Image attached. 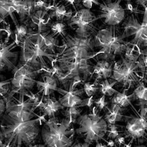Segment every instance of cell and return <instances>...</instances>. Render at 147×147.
<instances>
[{"label": "cell", "instance_id": "cell-1", "mask_svg": "<svg viewBox=\"0 0 147 147\" xmlns=\"http://www.w3.org/2000/svg\"><path fill=\"white\" fill-rule=\"evenodd\" d=\"M10 99L5 100L6 110L1 115L0 129L3 135L4 146L22 147L23 144L29 146L38 136L40 126L46 121L45 116L35 113L37 105L31 99L24 100V96L15 99V103Z\"/></svg>", "mask_w": 147, "mask_h": 147}, {"label": "cell", "instance_id": "cell-2", "mask_svg": "<svg viewBox=\"0 0 147 147\" xmlns=\"http://www.w3.org/2000/svg\"><path fill=\"white\" fill-rule=\"evenodd\" d=\"M20 65H27L36 71L40 69H47L49 67L45 58L54 61L57 57L56 55L47 52L39 32L27 33V37L22 43Z\"/></svg>", "mask_w": 147, "mask_h": 147}, {"label": "cell", "instance_id": "cell-3", "mask_svg": "<svg viewBox=\"0 0 147 147\" xmlns=\"http://www.w3.org/2000/svg\"><path fill=\"white\" fill-rule=\"evenodd\" d=\"M75 136V129L65 118L61 120L54 117L44 122L41 129L42 140L47 147H71Z\"/></svg>", "mask_w": 147, "mask_h": 147}, {"label": "cell", "instance_id": "cell-4", "mask_svg": "<svg viewBox=\"0 0 147 147\" xmlns=\"http://www.w3.org/2000/svg\"><path fill=\"white\" fill-rule=\"evenodd\" d=\"M76 124L79 127L75 129V133L83 137L85 143L88 144L99 142L107 134V123L96 112V107L92 108L90 113L80 115Z\"/></svg>", "mask_w": 147, "mask_h": 147}, {"label": "cell", "instance_id": "cell-5", "mask_svg": "<svg viewBox=\"0 0 147 147\" xmlns=\"http://www.w3.org/2000/svg\"><path fill=\"white\" fill-rule=\"evenodd\" d=\"M93 39L94 47L100 49L97 53L101 54L99 58L110 61L115 58V55H121L128 45V43L121 38V35H117L116 29L113 26L100 30Z\"/></svg>", "mask_w": 147, "mask_h": 147}, {"label": "cell", "instance_id": "cell-6", "mask_svg": "<svg viewBox=\"0 0 147 147\" xmlns=\"http://www.w3.org/2000/svg\"><path fill=\"white\" fill-rule=\"evenodd\" d=\"M63 51L56 60L57 63L90 59L94 55V39L92 37L82 38L78 35H66L64 38Z\"/></svg>", "mask_w": 147, "mask_h": 147}, {"label": "cell", "instance_id": "cell-7", "mask_svg": "<svg viewBox=\"0 0 147 147\" xmlns=\"http://www.w3.org/2000/svg\"><path fill=\"white\" fill-rule=\"evenodd\" d=\"M14 74L11 79V89L7 99H11L15 94L25 96L32 92L35 85V78L38 75L39 71H36L27 65L18 64L14 70Z\"/></svg>", "mask_w": 147, "mask_h": 147}, {"label": "cell", "instance_id": "cell-8", "mask_svg": "<svg viewBox=\"0 0 147 147\" xmlns=\"http://www.w3.org/2000/svg\"><path fill=\"white\" fill-rule=\"evenodd\" d=\"M137 69H138L137 63L128 61L121 56V62L115 63L113 66V74L110 79L115 80L117 83H120L128 90L140 82Z\"/></svg>", "mask_w": 147, "mask_h": 147}, {"label": "cell", "instance_id": "cell-9", "mask_svg": "<svg viewBox=\"0 0 147 147\" xmlns=\"http://www.w3.org/2000/svg\"><path fill=\"white\" fill-rule=\"evenodd\" d=\"M95 21H96V17L90 10L82 8L76 10L75 13L69 18V26L76 27L74 30L78 36L92 37V35L96 33V28L94 25Z\"/></svg>", "mask_w": 147, "mask_h": 147}, {"label": "cell", "instance_id": "cell-10", "mask_svg": "<svg viewBox=\"0 0 147 147\" xmlns=\"http://www.w3.org/2000/svg\"><path fill=\"white\" fill-rule=\"evenodd\" d=\"M57 65L65 74V79L70 82L76 78L85 81L92 76V65L89 64L88 59L59 62Z\"/></svg>", "mask_w": 147, "mask_h": 147}, {"label": "cell", "instance_id": "cell-11", "mask_svg": "<svg viewBox=\"0 0 147 147\" xmlns=\"http://www.w3.org/2000/svg\"><path fill=\"white\" fill-rule=\"evenodd\" d=\"M121 0L113 2L112 0H105L103 3H99L100 14L97 19L103 18L104 22L108 26L119 25L125 18V10L121 5Z\"/></svg>", "mask_w": 147, "mask_h": 147}, {"label": "cell", "instance_id": "cell-12", "mask_svg": "<svg viewBox=\"0 0 147 147\" xmlns=\"http://www.w3.org/2000/svg\"><path fill=\"white\" fill-rule=\"evenodd\" d=\"M16 44L14 41L8 45L7 43L0 39V72L14 71L18 65L20 52L12 51L16 47Z\"/></svg>", "mask_w": 147, "mask_h": 147}, {"label": "cell", "instance_id": "cell-13", "mask_svg": "<svg viewBox=\"0 0 147 147\" xmlns=\"http://www.w3.org/2000/svg\"><path fill=\"white\" fill-rule=\"evenodd\" d=\"M42 80H35V85L38 90V94H41V98L51 96L55 91L59 92L58 80L55 74L50 71L46 72L41 76Z\"/></svg>", "mask_w": 147, "mask_h": 147}, {"label": "cell", "instance_id": "cell-14", "mask_svg": "<svg viewBox=\"0 0 147 147\" xmlns=\"http://www.w3.org/2000/svg\"><path fill=\"white\" fill-rule=\"evenodd\" d=\"M128 120L125 126L126 138L130 137L133 140L145 138L147 131V124L140 116L127 117Z\"/></svg>", "mask_w": 147, "mask_h": 147}, {"label": "cell", "instance_id": "cell-15", "mask_svg": "<svg viewBox=\"0 0 147 147\" xmlns=\"http://www.w3.org/2000/svg\"><path fill=\"white\" fill-rule=\"evenodd\" d=\"M76 86L74 84L71 82L69 90H65L60 88V94H63V96L58 99L64 107H80L82 102V97L83 96V88L80 90H76Z\"/></svg>", "mask_w": 147, "mask_h": 147}, {"label": "cell", "instance_id": "cell-16", "mask_svg": "<svg viewBox=\"0 0 147 147\" xmlns=\"http://www.w3.org/2000/svg\"><path fill=\"white\" fill-rule=\"evenodd\" d=\"M37 107H38L43 115L47 116L49 119L55 116V114L59 110H63L65 107L59 102L58 100L51 98V96H46L41 98Z\"/></svg>", "mask_w": 147, "mask_h": 147}, {"label": "cell", "instance_id": "cell-17", "mask_svg": "<svg viewBox=\"0 0 147 147\" xmlns=\"http://www.w3.org/2000/svg\"><path fill=\"white\" fill-rule=\"evenodd\" d=\"M113 64L110 60L105 59L97 60L96 65L92 66V74L96 75L95 82L110 78L113 74Z\"/></svg>", "mask_w": 147, "mask_h": 147}, {"label": "cell", "instance_id": "cell-18", "mask_svg": "<svg viewBox=\"0 0 147 147\" xmlns=\"http://www.w3.org/2000/svg\"><path fill=\"white\" fill-rule=\"evenodd\" d=\"M106 111L104 119L106 121L107 124H115L116 122L124 121V119L126 118L123 115L124 108L121 107L118 105L111 103L110 107H106Z\"/></svg>", "mask_w": 147, "mask_h": 147}, {"label": "cell", "instance_id": "cell-19", "mask_svg": "<svg viewBox=\"0 0 147 147\" xmlns=\"http://www.w3.org/2000/svg\"><path fill=\"white\" fill-rule=\"evenodd\" d=\"M44 42V45L49 54L56 55V49L63 47L59 46V40L49 30H44L39 32Z\"/></svg>", "mask_w": 147, "mask_h": 147}, {"label": "cell", "instance_id": "cell-20", "mask_svg": "<svg viewBox=\"0 0 147 147\" xmlns=\"http://www.w3.org/2000/svg\"><path fill=\"white\" fill-rule=\"evenodd\" d=\"M141 27H142V24L139 23L135 16L131 15L123 23L124 32L121 34V38L124 39L132 35H135L137 33L138 31L141 28Z\"/></svg>", "mask_w": 147, "mask_h": 147}, {"label": "cell", "instance_id": "cell-21", "mask_svg": "<svg viewBox=\"0 0 147 147\" xmlns=\"http://www.w3.org/2000/svg\"><path fill=\"white\" fill-rule=\"evenodd\" d=\"M31 20L38 26V32H40L44 30H47L46 24L48 23L49 20L50 19V16H48V11L45 9L42 10H38L32 12L30 15Z\"/></svg>", "mask_w": 147, "mask_h": 147}, {"label": "cell", "instance_id": "cell-22", "mask_svg": "<svg viewBox=\"0 0 147 147\" xmlns=\"http://www.w3.org/2000/svg\"><path fill=\"white\" fill-rule=\"evenodd\" d=\"M128 44L129 45L137 47L138 48H145L147 47V24H142L141 28L135 35L134 38Z\"/></svg>", "mask_w": 147, "mask_h": 147}, {"label": "cell", "instance_id": "cell-23", "mask_svg": "<svg viewBox=\"0 0 147 147\" xmlns=\"http://www.w3.org/2000/svg\"><path fill=\"white\" fill-rule=\"evenodd\" d=\"M127 90V89H124L122 93L118 91L116 94L113 96L110 102L118 105L122 108H124V107H127L129 105H130L131 99H132V94L127 95V94H126Z\"/></svg>", "mask_w": 147, "mask_h": 147}, {"label": "cell", "instance_id": "cell-24", "mask_svg": "<svg viewBox=\"0 0 147 147\" xmlns=\"http://www.w3.org/2000/svg\"><path fill=\"white\" fill-rule=\"evenodd\" d=\"M52 12L50 14V17H54L56 18V21H69L71 17V11H67L66 7L64 5H60L55 6L52 8Z\"/></svg>", "mask_w": 147, "mask_h": 147}, {"label": "cell", "instance_id": "cell-25", "mask_svg": "<svg viewBox=\"0 0 147 147\" xmlns=\"http://www.w3.org/2000/svg\"><path fill=\"white\" fill-rule=\"evenodd\" d=\"M117 84L116 81L110 82L108 79H105L101 81L99 85V91L101 94L105 96H113L115 94L117 93V90L113 88V86Z\"/></svg>", "mask_w": 147, "mask_h": 147}, {"label": "cell", "instance_id": "cell-26", "mask_svg": "<svg viewBox=\"0 0 147 147\" xmlns=\"http://www.w3.org/2000/svg\"><path fill=\"white\" fill-rule=\"evenodd\" d=\"M13 12H15V9L7 2V0H0V22H2L6 17L10 16L16 25L18 24L13 15Z\"/></svg>", "mask_w": 147, "mask_h": 147}, {"label": "cell", "instance_id": "cell-27", "mask_svg": "<svg viewBox=\"0 0 147 147\" xmlns=\"http://www.w3.org/2000/svg\"><path fill=\"white\" fill-rule=\"evenodd\" d=\"M33 9V0H22L18 13L20 16L21 22H24L27 16H30Z\"/></svg>", "mask_w": 147, "mask_h": 147}, {"label": "cell", "instance_id": "cell-28", "mask_svg": "<svg viewBox=\"0 0 147 147\" xmlns=\"http://www.w3.org/2000/svg\"><path fill=\"white\" fill-rule=\"evenodd\" d=\"M79 108L80 107H65L62 110V113L64 118L68 119L72 124H76L77 119L81 115V110Z\"/></svg>", "mask_w": 147, "mask_h": 147}, {"label": "cell", "instance_id": "cell-29", "mask_svg": "<svg viewBox=\"0 0 147 147\" xmlns=\"http://www.w3.org/2000/svg\"><path fill=\"white\" fill-rule=\"evenodd\" d=\"M50 29L52 34L55 36H62L63 38H65L67 35L65 31H66V25L63 21H56L50 24Z\"/></svg>", "mask_w": 147, "mask_h": 147}, {"label": "cell", "instance_id": "cell-30", "mask_svg": "<svg viewBox=\"0 0 147 147\" xmlns=\"http://www.w3.org/2000/svg\"><path fill=\"white\" fill-rule=\"evenodd\" d=\"M132 99L147 101V87H146L144 82L138 83V86L132 94Z\"/></svg>", "mask_w": 147, "mask_h": 147}, {"label": "cell", "instance_id": "cell-31", "mask_svg": "<svg viewBox=\"0 0 147 147\" xmlns=\"http://www.w3.org/2000/svg\"><path fill=\"white\" fill-rule=\"evenodd\" d=\"M28 33V30H27V26L23 25V24H16V25L15 30V37H16V43L17 44L18 43H22L24 38L27 37Z\"/></svg>", "mask_w": 147, "mask_h": 147}, {"label": "cell", "instance_id": "cell-32", "mask_svg": "<svg viewBox=\"0 0 147 147\" xmlns=\"http://www.w3.org/2000/svg\"><path fill=\"white\" fill-rule=\"evenodd\" d=\"M83 90L84 93L88 97L93 96L99 90L98 82H94V83H91L90 82H85L83 84Z\"/></svg>", "mask_w": 147, "mask_h": 147}, {"label": "cell", "instance_id": "cell-33", "mask_svg": "<svg viewBox=\"0 0 147 147\" xmlns=\"http://www.w3.org/2000/svg\"><path fill=\"white\" fill-rule=\"evenodd\" d=\"M120 127L117 124H107V136L109 140H115L120 136V131L119 129Z\"/></svg>", "mask_w": 147, "mask_h": 147}, {"label": "cell", "instance_id": "cell-34", "mask_svg": "<svg viewBox=\"0 0 147 147\" xmlns=\"http://www.w3.org/2000/svg\"><path fill=\"white\" fill-rule=\"evenodd\" d=\"M138 57L139 54H137L136 51L134 50V46H132V47H130L127 45V48L125 49L124 59H126L128 61H130V62L137 63Z\"/></svg>", "mask_w": 147, "mask_h": 147}, {"label": "cell", "instance_id": "cell-35", "mask_svg": "<svg viewBox=\"0 0 147 147\" xmlns=\"http://www.w3.org/2000/svg\"><path fill=\"white\" fill-rule=\"evenodd\" d=\"M3 76L0 74V96H4L8 94L11 85V79L10 80H2Z\"/></svg>", "mask_w": 147, "mask_h": 147}, {"label": "cell", "instance_id": "cell-36", "mask_svg": "<svg viewBox=\"0 0 147 147\" xmlns=\"http://www.w3.org/2000/svg\"><path fill=\"white\" fill-rule=\"evenodd\" d=\"M94 104L95 105L96 108L98 109V112H100V111L106 108V107L108 105V102L107 101L105 96L102 95V96L98 98L97 99H95Z\"/></svg>", "mask_w": 147, "mask_h": 147}, {"label": "cell", "instance_id": "cell-37", "mask_svg": "<svg viewBox=\"0 0 147 147\" xmlns=\"http://www.w3.org/2000/svg\"><path fill=\"white\" fill-rule=\"evenodd\" d=\"M138 105L140 107V116L147 124V101L139 100Z\"/></svg>", "mask_w": 147, "mask_h": 147}, {"label": "cell", "instance_id": "cell-38", "mask_svg": "<svg viewBox=\"0 0 147 147\" xmlns=\"http://www.w3.org/2000/svg\"><path fill=\"white\" fill-rule=\"evenodd\" d=\"M81 2H82V5L85 7V8L89 9V10L92 8L94 4L97 5H99V0H81Z\"/></svg>", "mask_w": 147, "mask_h": 147}, {"label": "cell", "instance_id": "cell-39", "mask_svg": "<svg viewBox=\"0 0 147 147\" xmlns=\"http://www.w3.org/2000/svg\"><path fill=\"white\" fill-rule=\"evenodd\" d=\"M94 99L93 96L88 97L86 99H82V102L80 105V107H84V106H88V107L91 108L93 104H94Z\"/></svg>", "mask_w": 147, "mask_h": 147}, {"label": "cell", "instance_id": "cell-40", "mask_svg": "<svg viewBox=\"0 0 147 147\" xmlns=\"http://www.w3.org/2000/svg\"><path fill=\"white\" fill-rule=\"evenodd\" d=\"M6 110V102L3 99H0V116L5 113Z\"/></svg>", "mask_w": 147, "mask_h": 147}, {"label": "cell", "instance_id": "cell-41", "mask_svg": "<svg viewBox=\"0 0 147 147\" xmlns=\"http://www.w3.org/2000/svg\"><path fill=\"white\" fill-rule=\"evenodd\" d=\"M124 143H125V137H122L120 136L115 139V144H117L119 146L124 144Z\"/></svg>", "mask_w": 147, "mask_h": 147}, {"label": "cell", "instance_id": "cell-42", "mask_svg": "<svg viewBox=\"0 0 147 147\" xmlns=\"http://www.w3.org/2000/svg\"><path fill=\"white\" fill-rule=\"evenodd\" d=\"M71 147H90V144L87 143H76L71 146Z\"/></svg>", "mask_w": 147, "mask_h": 147}, {"label": "cell", "instance_id": "cell-43", "mask_svg": "<svg viewBox=\"0 0 147 147\" xmlns=\"http://www.w3.org/2000/svg\"><path fill=\"white\" fill-rule=\"evenodd\" d=\"M142 24H147V5L144 7V13L142 19Z\"/></svg>", "mask_w": 147, "mask_h": 147}, {"label": "cell", "instance_id": "cell-44", "mask_svg": "<svg viewBox=\"0 0 147 147\" xmlns=\"http://www.w3.org/2000/svg\"><path fill=\"white\" fill-rule=\"evenodd\" d=\"M136 2L137 5H141L144 7H145L147 5V0H136Z\"/></svg>", "mask_w": 147, "mask_h": 147}, {"label": "cell", "instance_id": "cell-45", "mask_svg": "<svg viewBox=\"0 0 147 147\" xmlns=\"http://www.w3.org/2000/svg\"><path fill=\"white\" fill-rule=\"evenodd\" d=\"M0 147H5L4 146V138H3V135L2 132L0 129Z\"/></svg>", "mask_w": 147, "mask_h": 147}, {"label": "cell", "instance_id": "cell-46", "mask_svg": "<svg viewBox=\"0 0 147 147\" xmlns=\"http://www.w3.org/2000/svg\"><path fill=\"white\" fill-rule=\"evenodd\" d=\"M81 0H66L67 2H69V3H70L71 5H74L75 4H78L80 2Z\"/></svg>", "mask_w": 147, "mask_h": 147}, {"label": "cell", "instance_id": "cell-47", "mask_svg": "<svg viewBox=\"0 0 147 147\" xmlns=\"http://www.w3.org/2000/svg\"><path fill=\"white\" fill-rule=\"evenodd\" d=\"M43 1H44L45 2H47V3L49 4V5H51V4H52L53 5H55V4H56V1H57V0H43Z\"/></svg>", "mask_w": 147, "mask_h": 147}, {"label": "cell", "instance_id": "cell-48", "mask_svg": "<svg viewBox=\"0 0 147 147\" xmlns=\"http://www.w3.org/2000/svg\"><path fill=\"white\" fill-rule=\"evenodd\" d=\"M107 146H110V147H113L115 145V142H114L113 140H110L109 141H107Z\"/></svg>", "mask_w": 147, "mask_h": 147}, {"label": "cell", "instance_id": "cell-49", "mask_svg": "<svg viewBox=\"0 0 147 147\" xmlns=\"http://www.w3.org/2000/svg\"><path fill=\"white\" fill-rule=\"evenodd\" d=\"M29 147H47L46 145L44 144H35V145H32V144H30L28 146Z\"/></svg>", "mask_w": 147, "mask_h": 147}, {"label": "cell", "instance_id": "cell-50", "mask_svg": "<svg viewBox=\"0 0 147 147\" xmlns=\"http://www.w3.org/2000/svg\"><path fill=\"white\" fill-rule=\"evenodd\" d=\"M96 147H107V145H105V144H102L101 142H96Z\"/></svg>", "mask_w": 147, "mask_h": 147}, {"label": "cell", "instance_id": "cell-51", "mask_svg": "<svg viewBox=\"0 0 147 147\" xmlns=\"http://www.w3.org/2000/svg\"><path fill=\"white\" fill-rule=\"evenodd\" d=\"M135 147H147L146 146H144V145H138V146H136Z\"/></svg>", "mask_w": 147, "mask_h": 147}, {"label": "cell", "instance_id": "cell-52", "mask_svg": "<svg viewBox=\"0 0 147 147\" xmlns=\"http://www.w3.org/2000/svg\"><path fill=\"white\" fill-rule=\"evenodd\" d=\"M121 1H122V0H121ZM127 2H128V3L129 4V3H130V1H131V0H127Z\"/></svg>", "mask_w": 147, "mask_h": 147}, {"label": "cell", "instance_id": "cell-53", "mask_svg": "<svg viewBox=\"0 0 147 147\" xmlns=\"http://www.w3.org/2000/svg\"><path fill=\"white\" fill-rule=\"evenodd\" d=\"M113 147H121V146H116V145H115V146H114Z\"/></svg>", "mask_w": 147, "mask_h": 147}, {"label": "cell", "instance_id": "cell-54", "mask_svg": "<svg viewBox=\"0 0 147 147\" xmlns=\"http://www.w3.org/2000/svg\"><path fill=\"white\" fill-rule=\"evenodd\" d=\"M145 81H146V82H147V78H146V80H145Z\"/></svg>", "mask_w": 147, "mask_h": 147}]
</instances>
